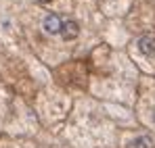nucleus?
<instances>
[{"label":"nucleus","mask_w":155,"mask_h":148,"mask_svg":"<svg viewBox=\"0 0 155 148\" xmlns=\"http://www.w3.org/2000/svg\"><path fill=\"white\" fill-rule=\"evenodd\" d=\"M78 33H80V25L76 21H65L63 27H61V36L63 40H76Z\"/></svg>","instance_id":"f257e3e1"},{"label":"nucleus","mask_w":155,"mask_h":148,"mask_svg":"<svg viewBox=\"0 0 155 148\" xmlns=\"http://www.w3.org/2000/svg\"><path fill=\"white\" fill-rule=\"evenodd\" d=\"M61 27H63V21L57 17V15H48L44 19V29L48 33H61Z\"/></svg>","instance_id":"f03ea898"},{"label":"nucleus","mask_w":155,"mask_h":148,"mask_svg":"<svg viewBox=\"0 0 155 148\" xmlns=\"http://www.w3.org/2000/svg\"><path fill=\"white\" fill-rule=\"evenodd\" d=\"M138 48L143 54H153L155 52V36H143L138 40Z\"/></svg>","instance_id":"7ed1b4c3"},{"label":"nucleus","mask_w":155,"mask_h":148,"mask_svg":"<svg viewBox=\"0 0 155 148\" xmlns=\"http://www.w3.org/2000/svg\"><path fill=\"white\" fill-rule=\"evenodd\" d=\"M130 148H153V140L151 138H147V136H140V138H136Z\"/></svg>","instance_id":"20e7f679"},{"label":"nucleus","mask_w":155,"mask_h":148,"mask_svg":"<svg viewBox=\"0 0 155 148\" xmlns=\"http://www.w3.org/2000/svg\"><path fill=\"white\" fill-rule=\"evenodd\" d=\"M38 2H42V4H46V2H51V0H38Z\"/></svg>","instance_id":"39448f33"}]
</instances>
